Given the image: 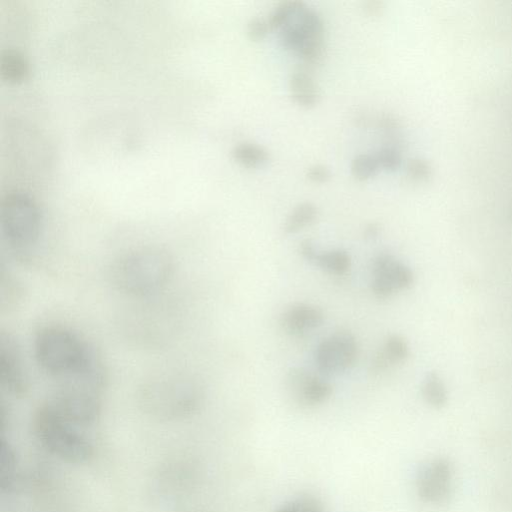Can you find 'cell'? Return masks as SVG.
<instances>
[{"label": "cell", "instance_id": "6da1fadb", "mask_svg": "<svg viewBox=\"0 0 512 512\" xmlns=\"http://www.w3.org/2000/svg\"><path fill=\"white\" fill-rule=\"evenodd\" d=\"M200 385L188 374L158 373L138 387L137 403L147 416L159 421H176L193 415L202 403Z\"/></svg>", "mask_w": 512, "mask_h": 512}, {"label": "cell", "instance_id": "7a4b0ae2", "mask_svg": "<svg viewBox=\"0 0 512 512\" xmlns=\"http://www.w3.org/2000/svg\"><path fill=\"white\" fill-rule=\"evenodd\" d=\"M106 381V367L98 355L79 371L58 379L48 402L68 420L85 428L101 414Z\"/></svg>", "mask_w": 512, "mask_h": 512}, {"label": "cell", "instance_id": "3957f363", "mask_svg": "<svg viewBox=\"0 0 512 512\" xmlns=\"http://www.w3.org/2000/svg\"><path fill=\"white\" fill-rule=\"evenodd\" d=\"M175 263L164 248L143 247L129 251L113 261L110 284L129 296H144L164 287L172 278Z\"/></svg>", "mask_w": 512, "mask_h": 512}, {"label": "cell", "instance_id": "277c9868", "mask_svg": "<svg viewBox=\"0 0 512 512\" xmlns=\"http://www.w3.org/2000/svg\"><path fill=\"white\" fill-rule=\"evenodd\" d=\"M31 424L36 441L51 456L78 465L93 458L94 445L83 427L68 420L48 401L36 408Z\"/></svg>", "mask_w": 512, "mask_h": 512}, {"label": "cell", "instance_id": "5b68a950", "mask_svg": "<svg viewBox=\"0 0 512 512\" xmlns=\"http://www.w3.org/2000/svg\"><path fill=\"white\" fill-rule=\"evenodd\" d=\"M95 351L77 333L61 325L42 326L34 338L38 365L57 380L80 370Z\"/></svg>", "mask_w": 512, "mask_h": 512}, {"label": "cell", "instance_id": "8992f818", "mask_svg": "<svg viewBox=\"0 0 512 512\" xmlns=\"http://www.w3.org/2000/svg\"><path fill=\"white\" fill-rule=\"evenodd\" d=\"M3 235L16 251L31 249L41 230V214L35 201L21 192L6 194L0 203Z\"/></svg>", "mask_w": 512, "mask_h": 512}, {"label": "cell", "instance_id": "52a82bcc", "mask_svg": "<svg viewBox=\"0 0 512 512\" xmlns=\"http://www.w3.org/2000/svg\"><path fill=\"white\" fill-rule=\"evenodd\" d=\"M358 357V345L349 332H336L316 348L315 362L325 374H340L352 368Z\"/></svg>", "mask_w": 512, "mask_h": 512}, {"label": "cell", "instance_id": "ba28073f", "mask_svg": "<svg viewBox=\"0 0 512 512\" xmlns=\"http://www.w3.org/2000/svg\"><path fill=\"white\" fill-rule=\"evenodd\" d=\"M0 383L15 398L25 397L30 389L20 347L15 338L5 332L0 334Z\"/></svg>", "mask_w": 512, "mask_h": 512}, {"label": "cell", "instance_id": "9c48e42d", "mask_svg": "<svg viewBox=\"0 0 512 512\" xmlns=\"http://www.w3.org/2000/svg\"><path fill=\"white\" fill-rule=\"evenodd\" d=\"M372 276V291L380 299L408 289L414 281L412 270L390 254H380L373 260Z\"/></svg>", "mask_w": 512, "mask_h": 512}, {"label": "cell", "instance_id": "30bf717a", "mask_svg": "<svg viewBox=\"0 0 512 512\" xmlns=\"http://www.w3.org/2000/svg\"><path fill=\"white\" fill-rule=\"evenodd\" d=\"M453 469L445 458L430 461L417 479V492L420 499L430 504L447 501L452 491Z\"/></svg>", "mask_w": 512, "mask_h": 512}, {"label": "cell", "instance_id": "8fae6325", "mask_svg": "<svg viewBox=\"0 0 512 512\" xmlns=\"http://www.w3.org/2000/svg\"><path fill=\"white\" fill-rule=\"evenodd\" d=\"M286 386L295 401L303 406L322 404L333 391L327 381L303 369H292L286 377Z\"/></svg>", "mask_w": 512, "mask_h": 512}, {"label": "cell", "instance_id": "7c38bea8", "mask_svg": "<svg viewBox=\"0 0 512 512\" xmlns=\"http://www.w3.org/2000/svg\"><path fill=\"white\" fill-rule=\"evenodd\" d=\"M323 311L311 304L299 303L292 305L281 316V326L293 335L305 334L322 325Z\"/></svg>", "mask_w": 512, "mask_h": 512}, {"label": "cell", "instance_id": "4fadbf2b", "mask_svg": "<svg viewBox=\"0 0 512 512\" xmlns=\"http://www.w3.org/2000/svg\"><path fill=\"white\" fill-rule=\"evenodd\" d=\"M289 92L293 101L301 107L311 108L320 98L319 88L308 71H294L289 78Z\"/></svg>", "mask_w": 512, "mask_h": 512}, {"label": "cell", "instance_id": "5bb4252c", "mask_svg": "<svg viewBox=\"0 0 512 512\" xmlns=\"http://www.w3.org/2000/svg\"><path fill=\"white\" fill-rule=\"evenodd\" d=\"M408 355L407 342L399 335H391L373 358L372 369L374 372H382L392 365L404 362Z\"/></svg>", "mask_w": 512, "mask_h": 512}, {"label": "cell", "instance_id": "9a60e30c", "mask_svg": "<svg viewBox=\"0 0 512 512\" xmlns=\"http://www.w3.org/2000/svg\"><path fill=\"white\" fill-rule=\"evenodd\" d=\"M318 216V209L312 202L297 204L288 214L283 224L286 234H293L311 225Z\"/></svg>", "mask_w": 512, "mask_h": 512}, {"label": "cell", "instance_id": "2e32d148", "mask_svg": "<svg viewBox=\"0 0 512 512\" xmlns=\"http://www.w3.org/2000/svg\"><path fill=\"white\" fill-rule=\"evenodd\" d=\"M421 394L424 401L435 409H441L447 403L446 386L436 372H429L425 375L421 385Z\"/></svg>", "mask_w": 512, "mask_h": 512}, {"label": "cell", "instance_id": "e0dca14e", "mask_svg": "<svg viewBox=\"0 0 512 512\" xmlns=\"http://www.w3.org/2000/svg\"><path fill=\"white\" fill-rule=\"evenodd\" d=\"M312 264L330 274L343 275L348 272L351 266V259L346 251L336 249L321 253L317 252Z\"/></svg>", "mask_w": 512, "mask_h": 512}, {"label": "cell", "instance_id": "ac0fdd59", "mask_svg": "<svg viewBox=\"0 0 512 512\" xmlns=\"http://www.w3.org/2000/svg\"><path fill=\"white\" fill-rule=\"evenodd\" d=\"M26 59L21 53L13 49L2 51L0 56L1 76L10 81L21 80L27 74Z\"/></svg>", "mask_w": 512, "mask_h": 512}, {"label": "cell", "instance_id": "d6986e66", "mask_svg": "<svg viewBox=\"0 0 512 512\" xmlns=\"http://www.w3.org/2000/svg\"><path fill=\"white\" fill-rule=\"evenodd\" d=\"M232 157L239 164L253 168L264 164L268 160L269 154L265 148L258 144L242 142L234 146Z\"/></svg>", "mask_w": 512, "mask_h": 512}, {"label": "cell", "instance_id": "ffe728a7", "mask_svg": "<svg viewBox=\"0 0 512 512\" xmlns=\"http://www.w3.org/2000/svg\"><path fill=\"white\" fill-rule=\"evenodd\" d=\"M9 443L4 440L1 444L0 485L3 492H10L17 478V459Z\"/></svg>", "mask_w": 512, "mask_h": 512}, {"label": "cell", "instance_id": "44dd1931", "mask_svg": "<svg viewBox=\"0 0 512 512\" xmlns=\"http://www.w3.org/2000/svg\"><path fill=\"white\" fill-rule=\"evenodd\" d=\"M305 6V3L299 0H287L279 3L267 19L270 29L280 30Z\"/></svg>", "mask_w": 512, "mask_h": 512}, {"label": "cell", "instance_id": "7402d4cb", "mask_svg": "<svg viewBox=\"0 0 512 512\" xmlns=\"http://www.w3.org/2000/svg\"><path fill=\"white\" fill-rule=\"evenodd\" d=\"M1 309L9 311L17 307L19 302L23 298L22 286L12 277L4 276L1 277Z\"/></svg>", "mask_w": 512, "mask_h": 512}, {"label": "cell", "instance_id": "603a6c76", "mask_svg": "<svg viewBox=\"0 0 512 512\" xmlns=\"http://www.w3.org/2000/svg\"><path fill=\"white\" fill-rule=\"evenodd\" d=\"M379 169V165L375 158V155L368 153H361L356 155L350 165L351 174L353 177L359 181H364L373 176L377 170Z\"/></svg>", "mask_w": 512, "mask_h": 512}, {"label": "cell", "instance_id": "cb8c5ba5", "mask_svg": "<svg viewBox=\"0 0 512 512\" xmlns=\"http://www.w3.org/2000/svg\"><path fill=\"white\" fill-rule=\"evenodd\" d=\"M374 155L379 168L381 167L383 169L392 171L397 169L401 164V153L395 147H383Z\"/></svg>", "mask_w": 512, "mask_h": 512}, {"label": "cell", "instance_id": "d4e9b609", "mask_svg": "<svg viewBox=\"0 0 512 512\" xmlns=\"http://www.w3.org/2000/svg\"><path fill=\"white\" fill-rule=\"evenodd\" d=\"M270 30L267 19L262 17H253L247 23V35L252 41L258 42L263 40Z\"/></svg>", "mask_w": 512, "mask_h": 512}, {"label": "cell", "instance_id": "484cf974", "mask_svg": "<svg viewBox=\"0 0 512 512\" xmlns=\"http://www.w3.org/2000/svg\"><path fill=\"white\" fill-rule=\"evenodd\" d=\"M407 175L414 180H424L430 175L428 163L422 159H410L406 166Z\"/></svg>", "mask_w": 512, "mask_h": 512}, {"label": "cell", "instance_id": "4316f807", "mask_svg": "<svg viewBox=\"0 0 512 512\" xmlns=\"http://www.w3.org/2000/svg\"><path fill=\"white\" fill-rule=\"evenodd\" d=\"M306 178L314 183H325L331 177L329 168L323 164H313L306 170Z\"/></svg>", "mask_w": 512, "mask_h": 512}, {"label": "cell", "instance_id": "83f0119b", "mask_svg": "<svg viewBox=\"0 0 512 512\" xmlns=\"http://www.w3.org/2000/svg\"><path fill=\"white\" fill-rule=\"evenodd\" d=\"M299 251L302 257L309 261L310 263H313L315 256L318 252L313 243L309 239H305L300 243Z\"/></svg>", "mask_w": 512, "mask_h": 512}, {"label": "cell", "instance_id": "f1b7e54d", "mask_svg": "<svg viewBox=\"0 0 512 512\" xmlns=\"http://www.w3.org/2000/svg\"><path fill=\"white\" fill-rule=\"evenodd\" d=\"M300 512H323L320 504L311 497L298 500Z\"/></svg>", "mask_w": 512, "mask_h": 512}, {"label": "cell", "instance_id": "f546056e", "mask_svg": "<svg viewBox=\"0 0 512 512\" xmlns=\"http://www.w3.org/2000/svg\"><path fill=\"white\" fill-rule=\"evenodd\" d=\"M379 123L382 129L387 132H394L398 128V121L391 114H382Z\"/></svg>", "mask_w": 512, "mask_h": 512}, {"label": "cell", "instance_id": "4dcf8cb0", "mask_svg": "<svg viewBox=\"0 0 512 512\" xmlns=\"http://www.w3.org/2000/svg\"><path fill=\"white\" fill-rule=\"evenodd\" d=\"M382 9L383 3L380 1L370 0L364 3V11L370 16L378 15L381 13Z\"/></svg>", "mask_w": 512, "mask_h": 512}, {"label": "cell", "instance_id": "1f68e13d", "mask_svg": "<svg viewBox=\"0 0 512 512\" xmlns=\"http://www.w3.org/2000/svg\"><path fill=\"white\" fill-rule=\"evenodd\" d=\"M276 512H300L298 501L288 503L280 507Z\"/></svg>", "mask_w": 512, "mask_h": 512}, {"label": "cell", "instance_id": "d6a6232c", "mask_svg": "<svg viewBox=\"0 0 512 512\" xmlns=\"http://www.w3.org/2000/svg\"><path fill=\"white\" fill-rule=\"evenodd\" d=\"M378 231H379L378 225L372 223L369 226H367L365 233L368 237H374L378 234Z\"/></svg>", "mask_w": 512, "mask_h": 512}]
</instances>
